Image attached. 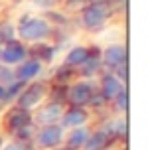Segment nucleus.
Returning a JSON list of instances; mask_svg holds the SVG:
<instances>
[{"instance_id": "f257e3e1", "label": "nucleus", "mask_w": 156, "mask_h": 150, "mask_svg": "<svg viewBox=\"0 0 156 150\" xmlns=\"http://www.w3.org/2000/svg\"><path fill=\"white\" fill-rule=\"evenodd\" d=\"M18 36L24 42H40V40H46L51 34V24L46 18H38V16H26V18L20 20L18 28H16Z\"/></svg>"}, {"instance_id": "f03ea898", "label": "nucleus", "mask_w": 156, "mask_h": 150, "mask_svg": "<svg viewBox=\"0 0 156 150\" xmlns=\"http://www.w3.org/2000/svg\"><path fill=\"white\" fill-rule=\"evenodd\" d=\"M81 22L87 30L91 32H99L105 28L107 24V18H109L111 10L107 6V2H101V4H87V6L81 8Z\"/></svg>"}, {"instance_id": "7ed1b4c3", "label": "nucleus", "mask_w": 156, "mask_h": 150, "mask_svg": "<svg viewBox=\"0 0 156 150\" xmlns=\"http://www.w3.org/2000/svg\"><path fill=\"white\" fill-rule=\"evenodd\" d=\"M46 95H48V85L46 83H32L30 87L22 89V93L16 99V105L20 109H24V111H30V109L38 107Z\"/></svg>"}, {"instance_id": "20e7f679", "label": "nucleus", "mask_w": 156, "mask_h": 150, "mask_svg": "<svg viewBox=\"0 0 156 150\" xmlns=\"http://www.w3.org/2000/svg\"><path fill=\"white\" fill-rule=\"evenodd\" d=\"M63 127L59 124H46L36 134V144L42 150H53L63 142Z\"/></svg>"}, {"instance_id": "39448f33", "label": "nucleus", "mask_w": 156, "mask_h": 150, "mask_svg": "<svg viewBox=\"0 0 156 150\" xmlns=\"http://www.w3.org/2000/svg\"><path fill=\"white\" fill-rule=\"evenodd\" d=\"M93 85L87 81H79V83H73L71 87H67L65 91V101L71 103V107H87L89 101L93 97Z\"/></svg>"}, {"instance_id": "423d86ee", "label": "nucleus", "mask_w": 156, "mask_h": 150, "mask_svg": "<svg viewBox=\"0 0 156 150\" xmlns=\"http://www.w3.org/2000/svg\"><path fill=\"white\" fill-rule=\"evenodd\" d=\"M28 58V50L24 47V44L20 42H10L6 44V46L2 47V51H0V61L4 63V65H18V63H22L24 59Z\"/></svg>"}, {"instance_id": "0eeeda50", "label": "nucleus", "mask_w": 156, "mask_h": 150, "mask_svg": "<svg viewBox=\"0 0 156 150\" xmlns=\"http://www.w3.org/2000/svg\"><path fill=\"white\" fill-rule=\"evenodd\" d=\"M101 63H105L111 69H117V67L125 65L126 63V47L121 44H113V46L105 47V51L101 54Z\"/></svg>"}, {"instance_id": "6e6552de", "label": "nucleus", "mask_w": 156, "mask_h": 150, "mask_svg": "<svg viewBox=\"0 0 156 150\" xmlns=\"http://www.w3.org/2000/svg\"><path fill=\"white\" fill-rule=\"evenodd\" d=\"M40 73H42V63L36 61V59H24L22 63H18V69L14 71V77L16 81L28 83V81L36 79Z\"/></svg>"}, {"instance_id": "1a4fd4ad", "label": "nucleus", "mask_w": 156, "mask_h": 150, "mask_svg": "<svg viewBox=\"0 0 156 150\" xmlns=\"http://www.w3.org/2000/svg\"><path fill=\"white\" fill-rule=\"evenodd\" d=\"M89 115L85 111V107H69L67 111H63L61 115V127H69V128H77V127H83L87 123Z\"/></svg>"}, {"instance_id": "9d476101", "label": "nucleus", "mask_w": 156, "mask_h": 150, "mask_svg": "<svg viewBox=\"0 0 156 150\" xmlns=\"http://www.w3.org/2000/svg\"><path fill=\"white\" fill-rule=\"evenodd\" d=\"M122 81L119 79L115 73H105L103 77H101V89H99V93L105 97V101H113L115 97L119 95V93L122 91Z\"/></svg>"}, {"instance_id": "9b49d317", "label": "nucleus", "mask_w": 156, "mask_h": 150, "mask_svg": "<svg viewBox=\"0 0 156 150\" xmlns=\"http://www.w3.org/2000/svg\"><path fill=\"white\" fill-rule=\"evenodd\" d=\"M6 124H8L10 131L16 132V131H20V128H24V127H30L32 124V115L28 111H24V109L16 107V109H12V111L8 113Z\"/></svg>"}, {"instance_id": "f8f14e48", "label": "nucleus", "mask_w": 156, "mask_h": 150, "mask_svg": "<svg viewBox=\"0 0 156 150\" xmlns=\"http://www.w3.org/2000/svg\"><path fill=\"white\" fill-rule=\"evenodd\" d=\"M28 54L32 55V59H36V61H46L50 63L53 58H55V47L50 46L48 42H34L30 46V50H28Z\"/></svg>"}, {"instance_id": "ddd939ff", "label": "nucleus", "mask_w": 156, "mask_h": 150, "mask_svg": "<svg viewBox=\"0 0 156 150\" xmlns=\"http://www.w3.org/2000/svg\"><path fill=\"white\" fill-rule=\"evenodd\" d=\"M61 115H63V107H61L59 103H53V101H51L50 105H46V107L40 109L36 119L46 127V124H55L57 120L61 119Z\"/></svg>"}, {"instance_id": "4468645a", "label": "nucleus", "mask_w": 156, "mask_h": 150, "mask_svg": "<svg viewBox=\"0 0 156 150\" xmlns=\"http://www.w3.org/2000/svg\"><path fill=\"white\" fill-rule=\"evenodd\" d=\"M101 65H103V63H101V55L97 54L95 50H91L89 58L79 65V73L83 75V77H95L97 73H99Z\"/></svg>"}, {"instance_id": "2eb2a0df", "label": "nucleus", "mask_w": 156, "mask_h": 150, "mask_svg": "<svg viewBox=\"0 0 156 150\" xmlns=\"http://www.w3.org/2000/svg\"><path fill=\"white\" fill-rule=\"evenodd\" d=\"M109 142H111V136L105 131H95L93 134L87 136L83 150H105V148H109Z\"/></svg>"}, {"instance_id": "dca6fc26", "label": "nucleus", "mask_w": 156, "mask_h": 150, "mask_svg": "<svg viewBox=\"0 0 156 150\" xmlns=\"http://www.w3.org/2000/svg\"><path fill=\"white\" fill-rule=\"evenodd\" d=\"M91 134V132L87 131L85 127H77L73 128L71 132H69V136L65 138V144H67V150H81L85 144V140H87V136Z\"/></svg>"}, {"instance_id": "f3484780", "label": "nucleus", "mask_w": 156, "mask_h": 150, "mask_svg": "<svg viewBox=\"0 0 156 150\" xmlns=\"http://www.w3.org/2000/svg\"><path fill=\"white\" fill-rule=\"evenodd\" d=\"M89 54H91V50H89V47L75 46L67 55H65V65H67V67H79L81 63L89 58Z\"/></svg>"}, {"instance_id": "a211bd4d", "label": "nucleus", "mask_w": 156, "mask_h": 150, "mask_svg": "<svg viewBox=\"0 0 156 150\" xmlns=\"http://www.w3.org/2000/svg\"><path fill=\"white\" fill-rule=\"evenodd\" d=\"M103 131L109 136H115V138H125L126 131H129V127H126V119H115V120H111V124H107Z\"/></svg>"}, {"instance_id": "6ab92c4d", "label": "nucleus", "mask_w": 156, "mask_h": 150, "mask_svg": "<svg viewBox=\"0 0 156 150\" xmlns=\"http://www.w3.org/2000/svg\"><path fill=\"white\" fill-rule=\"evenodd\" d=\"M16 36V28L12 22H0V46H6V44L14 42Z\"/></svg>"}, {"instance_id": "aec40b11", "label": "nucleus", "mask_w": 156, "mask_h": 150, "mask_svg": "<svg viewBox=\"0 0 156 150\" xmlns=\"http://www.w3.org/2000/svg\"><path fill=\"white\" fill-rule=\"evenodd\" d=\"M115 107H117V111L125 113L126 109H129V93H126V89H122L121 93H119L117 97H115Z\"/></svg>"}, {"instance_id": "412c9836", "label": "nucleus", "mask_w": 156, "mask_h": 150, "mask_svg": "<svg viewBox=\"0 0 156 150\" xmlns=\"http://www.w3.org/2000/svg\"><path fill=\"white\" fill-rule=\"evenodd\" d=\"M22 89H24V83L22 81H16V83H12L10 87H6V95L8 97H18L20 93H22Z\"/></svg>"}, {"instance_id": "4be33fe9", "label": "nucleus", "mask_w": 156, "mask_h": 150, "mask_svg": "<svg viewBox=\"0 0 156 150\" xmlns=\"http://www.w3.org/2000/svg\"><path fill=\"white\" fill-rule=\"evenodd\" d=\"M4 81H14V73L6 67H0V83L4 85Z\"/></svg>"}, {"instance_id": "5701e85b", "label": "nucleus", "mask_w": 156, "mask_h": 150, "mask_svg": "<svg viewBox=\"0 0 156 150\" xmlns=\"http://www.w3.org/2000/svg\"><path fill=\"white\" fill-rule=\"evenodd\" d=\"M2 150H26V144L20 142V140H14V142H8Z\"/></svg>"}, {"instance_id": "b1692460", "label": "nucleus", "mask_w": 156, "mask_h": 150, "mask_svg": "<svg viewBox=\"0 0 156 150\" xmlns=\"http://www.w3.org/2000/svg\"><path fill=\"white\" fill-rule=\"evenodd\" d=\"M36 4H38V6H42V8H50V6H53V2H55V0H34Z\"/></svg>"}, {"instance_id": "393cba45", "label": "nucleus", "mask_w": 156, "mask_h": 150, "mask_svg": "<svg viewBox=\"0 0 156 150\" xmlns=\"http://www.w3.org/2000/svg\"><path fill=\"white\" fill-rule=\"evenodd\" d=\"M4 99H8V95H6V87L0 83V101H4Z\"/></svg>"}, {"instance_id": "a878e982", "label": "nucleus", "mask_w": 156, "mask_h": 150, "mask_svg": "<svg viewBox=\"0 0 156 150\" xmlns=\"http://www.w3.org/2000/svg\"><path fill=\"white\" fill-rule=\"evenodd\" d=\"M0 144H2V136H0Z\"/></svg>"}, {"instance_id": "bb28decb", "label": "nucleus", "mask_w": 156, "mask_h": 150, "mask_svg": "<svg viewBox=\"0 0 156 150\" xmlns=\"http://www.w3.org/2000/svg\"><path fill=\"white\" fill-rule=\"evenodd\" d=\"M105 150H111V148H105Z\"/></svg>"}, {"instance_id": "cd10ccee", "label": "nucleus", "mask_w": 156, "mask_h": 150, "mask_svg": "<svg viewBox=\"0 0 156 150\" xmlns=\"http://www.w3.org/2000/svg\"><path fill=\"white\" fill-rule=\"evenodd\" d=\"M0 51H2V47H0Z\"/></svg>"}]
</instances>
